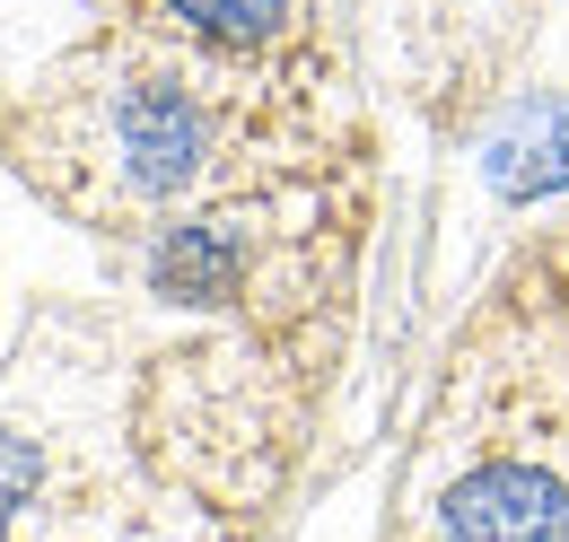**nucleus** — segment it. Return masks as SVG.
I'll return each instance as SVG.
<instances>
[{"label": "nucleus", "mask_w": 569, "mask_h": 542, "mask_svg": "<svg viewBox=\"0 0 569 542\" xmlns=\"http://www.w3.org/2000/svg\"><path fill=\"white\" fill-rule=\"evenodd\" d=\"M106 140H114L123 193H141V202H176V193L211 167V123H202V106H193L176 79H132V88H114Z\"/></svg>", "instance_id": "obj_1"}, {"label": "nucleus", "mask_w": 569, "mask_h": 542, "mask_svg": "<svg viewBox=\"0 0 569 542\" xmlns=\"http://www.w3.org/2000/svg\"><path fill=\"white\" fill-rule=\"evenodd\" d=\"M447 542H569V490L543 464H482L438 508Z\"/></svg>", "instance_id": "obj_2"}, {"label": "nucleus", "mask_w": 569, "mask_h": 542, "mask_svg": "<svg viewBox=\"0 0 569 542\" xmlns=\"http://www.w3.org/2000/svg\"><path fill=\"white\" fill-rule=\"evenodd\" d=\"M482 175H491L508 202H543L569 193V97H526L508 106L482 140Z\"/></svg>", "instance_id": "obj_3"}, {"label": "nucleus", "mask_w": 569, "mask_h": 542, "mask_svg": "<svg viewBox=\"0 0 569 542\" xmlns=\"http://www.w3.org/2000/svg\"><path fill=\"white\" fill-rule=\"evenodd\" d=\"M237 280H246L237 219H167V228H158V245H149V289H158V298L219 307V298H237Z\"/></svg>", "instance_id": "obj_4"}, {"label": "nucleus", "mask_w": 569, "mask_h": 542, "mask_svg": "<svg viewBox=\"0 0 569 542\" xmlns=\"http://www.w3.org/2000/svg\"><path fill=\"white\" fill-rule=\"evenodd\" d=\"M202 44H228V53H246V44H272L281 36V9L289 0H167Z\"/></svg>", "instance_id": "obj_5"}, {"label": "nucleus", "mask_w": 569, "mask_h": 542, "mask_svg": "<svg viewBox=\"0 0 569 542\" xmlns=\"http://www.w3.org/2000/svg\"><path fill=\"white\" fill-rule=\"evenodd\" d=\"M36 473H44V464H36V446L0 429V525H9V516H18L27 499H36Z\"/></svg>", "instance_id": "obj_6"}]
</instances>
